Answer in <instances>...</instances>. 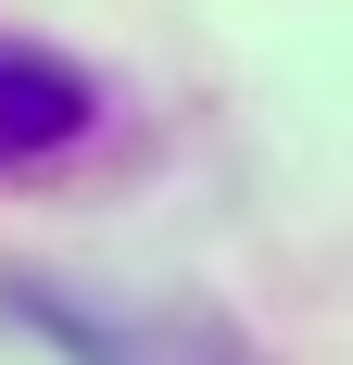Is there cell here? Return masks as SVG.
I'll use <instances>...</instances> for the list:
<instances>
[{"instance_id":"cell-1","label":"cell","mask_w":353,"mask_h":365,"mask_svg":"<svg viewBox=\"0 0 353 365\" xmlns=\"http://www.w3.org/2000/svg\"><path fill=\"white\" fill-rule=\"evenodd\" d=\"M76 126H89V76L51 63V51H13V38H0V177H13V164H38V151H64Z\"/></svg>"}]
</instances>
